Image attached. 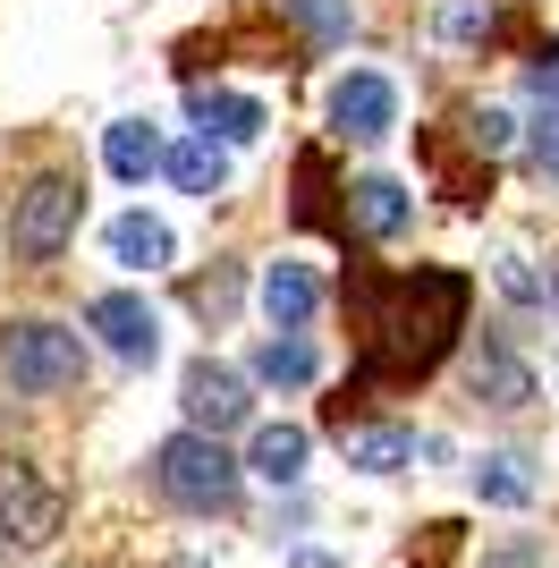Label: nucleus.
<instances>
[{"label": "nucleus", "mask_w": 559, "mask_h": 568, "mask_svg": "<svg viewBox=\"0 0 559 568\" xmlns=\"http://www.w3.org/2000/svg\"><path fill=\"white\" fill-rule=\"evenodd\" d=\"M466 272L416 263V272H356V390H407L458 348L466 332Z\"/></svg>", "instance_id": "1"}, {"label": "nucleus", "mask_w": 559, "mask_h": 568, "mask_svg": "<svg viewBox=\"0 0 559 568\" xmlns=\"http://www.w3.org/2000/svg\"><path fill=\"white\" fill-rule=\"evenodd\" d=\"M153 484H162L179 509H195V518H230L237 493H246V467H237L230 450H221V433H170L162 450H153Z\"/></svg>", "instance_id": "2"}, {"label": "nucleus", "mask_w": 559, "mask_h": 568, "mask_svg": "<svg viewBox=\"0 0 559 568\" xmlns=\"http://www.w3.org/2000/svg\"><path fill=\"white\" fill-rule=\"evenodd\" d=\"M77 221H85V187L77 170H34L9 195V255L18 263H60L77 246Z\"/></svg>", "instance_id": "3"}, {"label": "nucleus", "mask_w": 559, "mask_h": 568, "mask_svg": "<svg viewBox=\"0 0 559 568\" xmlns=\"http://www.w3.org/2000/svg\"><path fill=\"white\" fill-rule=\"evenodd\" d=\"M0 374L9 390L26 399H60L85 382V339L69 323H43V314H18V323H0Z\"/></svg>", "instance_id": "4"}, {"label": "nucleus", "mask_w": 559, "mask_h": 568, "mask_svg": "<svg viewBox=\"0 0 559 568\" xmlns=\"http://www.w3.org/2000/svg\"><path fill=\"white\" fill-rule=\"evenodd\" d=\"M323 119H331V136H348V144L398 136V77H382V69H339V77H331V94H323Z\"/></svg>", "instance_id": "5"}, {"label": "nucleus", "mask_w": 559, "mask_h": 568, "mask_svg": "<svg viewBox=\"0 0 559 568\" xmlns=\"http://www.w3.org/2000/svg\"><path fill=\"white\" fill-rule=\"evenodd\" d=\"M60 518H69V500H60V484H51L34 458H0V535L9 544H51L60 535Z\"/></svg>", "instance_id": "6"}, {"label": "nucleus", "mask_w": 559, "mask_h": 568, "mask_svg": "<svg viewBox=\"0 0 559 568\" xmlns=\"http://www.w3.org/2000/svg\"><path fill=\"white\" fill-rule=\"evenodd\" d=\"M85 332H102V348H111L119 365H153V356H162V314L144 306L136 288H93Z\"/></svg>", "instance_id": "7"}, {"label": "nucleus", "mask_w": 559, "mask_h": 568, "mask_svg": "<svg viewBox=\"0 0 559 568\" xmlns=\"http://www.w3.org/2000/svg\"><path fill=\"white\" fill-rule=\"evenodd\" d=\"M179 407L195 433H237L246 416H255V390H246V374L237 365H221V356H195L179 382Z\"/></svg>", "instance_id": "8"}, {"label": "nucleus", "mask_w": 559, "mask_h": 568, "mask_svg": "<svg viewBox=\"0 0 559 568\" xmlns=\"http://www.w3.org/2000/svg\"><path fill=\"white\" fill-rule=\"evenodd\" d=\"M255 306H263V323H272V332H305V323L323 314V281H314V263H297V255L263 263Z\"/></svg>", "instance_id": "9"}, {"label": "nucleus", "mask_w": 559, "mask_h": 568, "mask_svg": "<svg viewBox=\"0 0 559 568\" xmlns=\"http://www.w3.org/2000/svg\"><path fill=\"white\" fill-rule=\"evenodd\" d=\"M179 195H195V204H212V195H230V136H212V128H195V136L170 144V170H162Z\"/></svg>", "instance_id": "10"}, {"label": "nucleus", "mask_w": 559, "mask_h": 568, "mask_svg": "<svg viewBox=\"0 0 559 568\" xmlns=\"http://www.w3.org/2000/svg\"><path fill=\"white\" fill-rule=\"evenodd\" d=\"M348 221L365 237H398L407 221H416V187L390 179V170H365V179H348Z\"/></svg>", "instance_id": "11"}, {"label": "nucleus", "mask_w": 559, "mask_h": 568, "mask_svg": "<svg viewBox=\"0 0 559 568\" xmlns=\"http://www.w3.org/2000/svg\"><path fill=\"white\" fill-rule=\"evenodd\" d=\"M102 246H111V263L119 272H170V263H179V237H170V221L162 213H119L111 230H102Z\"/></svg>", "instance_id": "12"}, {"label": "nucleus", "mask_w": 559, "mask_h": 568, "mask_svg": "<svg viewBox=\"0 0 559 568\" xmlns=\"http://www.w3.org/2000/svg\"><path fill=\"white\" fill-rule=\"evenodd\" d=\"M102 162H111L119 187H144L153 170H170V144H162L153 119H111V128H102Z\"/></svg>", "instance_id": "13"}, {"label": "nucleus", "mask_w": 559, "mask_h": 568, "mask_svg": "<svg viewBox=\"0 0 559 568\" xmlns=\"http://www.w3.org/2000/svg\"><path fill=\"white\" fill-rule=\"evenodd\" d=\"M305 458H314V433L305 425H255V450H246V475H263V484H305Z\"/></svg>", "instance_id": "14"}, {"label": "nucleus", "mask_w": 559, "mask_h": 568, "mask_svg": "<svg viewBox=\"0 0 559 568\" xmlns=\"http://www.w3.org/2000/svg\"><path fill=\"white\" fill-rule=\"evenodd\" d=\"M186 111H195V128H212V136H230V144H255L272 119H263L255 94H230V85H195L186 94Z\"/></svg>", "instance_id": "15"}, {"label": "nucleus", "mask_w": 559, "mask_h": 568, "mask_svg": "<svg viewBox=\"0 0 559 568\" xmlns=\"http://www.w3.org/2000/svg\"><path fill=\"white\" fill-rule=\"evenodd\" d=\"M246 374H255L263 390H305V382L323 374V356H314V339H305V332H272V339L255 348V365H246Z\"/></svg>", "instance_id": "16"}, {"label": "nucleus", "mask_w": 559, "mask_h": 568, "mask_svg": "<svg viewBox=\"0 0 559 568\" xmlns=\"http://www.w3.org/2000/svg\"><path fill=\"white\" fill-rule=\"evenodd\" d=\"M466 382H475V399H491V407H526V399H535V374H526L500 339H484V348H475Z\"/></svg>", "instance_id": "17"}, {"label": "nucleus", "mask_w": 559, "mask_h": 568, "mask_svg": "<svg viewBox=\"0 0 559 568\" xmlns=\"http://www.w3.org/2000/svg\"><path fill=\"white\" fill-rule=\"evenodd\" d=\"M339 442H348V467H365V475H398L416 458V433L407 425H339Z\"/></svg>", "instance_id": "18"}, {"label": "nucleus", "mask_w": 559, "mask_h": 568, "mask_svg": "<svg viewBox=\"0 0 559 568\" xmlns=\"http://www.w3.org/2000/svg\"><path fill=\"white\" fill-rule=\"evenodd\" d=\"M280 18L297 26L314 51H339L356 34V0H280Z\"/></svg>", "instance_id": "19"}, {"label": "nucleus", "mask_w": 559, "mask_h": 568, "mask_svg": "<svg viewBox=\"0 0 559 568\" xmlns=\"http://www.w3.org/2000/svg\"><path fill=\"white\" fill-rule=\"evenodd\" d=\"M475 500H484V509H526V500H535L526 458H517V450H491L484 467H475Z\"/></svg>", "instance_id": "20"}, {"label": "nucleus", "mask_w": 559, "mask_h": 568, "mask_svg": "<svg viewBox=\"0 0 559 568\" xmlns=\"http://www.w3.org/2000/svg\"><path fill=\"white\" fill-rule=\"evenodd\" d=\"M491 281H500V297H509V306H551V281H535V263L517 255V246H500V255H491Z\"/></svg>", "instance_id": "21"}, {"label": "nucleus", "mask_w": 559, "mask_h": 568, "mask_svg": "<svg viewBox=\"0 0 559 568\" xmlns=\"http://www.w3.org/2000/svg\"><path fill=\"white\" fill-rule=\"evenodd\" d=\"M491 26V0H441L433 9V43H475Z\"/></svg>", "instance_id": "22"}, {"label": "nucleus", "mask_w": 559, "mask_h": 568, "mask_svg": "<svg viewBox=\"0 0 559 568\" xmlns=\"http://www.w3.org/2000/svg\"><path fill=\"white\" fill-rule=\"evenodd\" d=\"M509 136H517V119L500 111V102H475V111H466V144H475V153H509Z\"/></svg>", "instance_id": "23"}, {"label": "nucleus", "mask_w": 559, "mask_h": 568, "mask_svg": "<svg viewBox=\"0 0 559 568\" xmlns=\"http://www.w3.org/2000/svg\"><path fill=\"white\" fill-rule=\"evenodd\" d=\"M535 170H542V179L559 187V102H551V111L535 119Z\"/></svg>", "instance_id": "24"}, {"label": "nucleus", "mask_w": 559, "mask_h": 568, "mask_svg": "<svg viewBox=\"0 0 559 568\" xmlns=\"http://www.w3.org/2000/svg\"><path fill=\"white\" fill-rule=\"evenodd\" d=\"M526 85H535L542 102H559V43H542L535 60H526Z\"/></svg>", "instance_id": "25"}, {"label": "nucleus", "mask_w": 559, "mask_h": 568, "mask_svg": "<svg viewBox=\"0 0 559 568\" xmlns=\"http://www.w3.org/2000/svg\"><path fill=\"white\" fill-rule=\"evenodd\" d=\"M288 568H339L331 551H288Z\"/></svg>", "instance_id": "26"}, {"label": "nucleus", "mask_w": 559, "mask_h": 568, "mask_svg": "<svg viewBox=\"0 0 559 568\" xmlns=\"http://www.w3.org/2000/svg\"><path fill=\"white\" fill-rule=\"evenodd\" d=\"M491 568H535V551H500V560H491Z\"/></svg>", "instance_id": "27"}, {"label": "nucleus", "mask_w": 559, "mask_h": 568, "mask_svg": "<svg viewBox=\"0 0 559 568\" xmlns=\"http://www.w3.org/2000/svg\"><path fill=\"white\" fill-rule=\"evenodd\" d=\"M551 314H559V263H551Z\"/></svg>", "instance_id": "28"}]
</instances>
